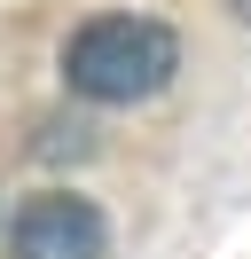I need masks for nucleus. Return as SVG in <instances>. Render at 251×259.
Listing matches in <instances>:
<instances>
[{"mask_svg":"<svg viewBox=\"0 0 251 259\" xmlns=\"http://www.w3.org/2000/svg\"><path fill=\"white\" fill-rule=\"evenodd\" d=\"M181 71V39L157 16H94L63 48V79L87 102H149Z\"/></svg>","mask_w":251,"mask_h":259,"instance_id":"f257e3e1","label":"nucleus"},{"mask_svg":"<svg viewBox=\"0 0 251 259\" xmlns=\"http://www.w3.org/2000/svg\"><path fill=\"white\" fill-rule=\"evenodd\" d=\"M228 8H235V16H243V24H251V0H228Z\"/></svg>","mask_w":251,"mask_h":259,"instance_id":"7ed1b4c3","label":"nucleus"},{"mask_svg":"<svg viewBox=\"0 0 251 259\" xmlns=\"http://www.w3.org/2000/svg\"><path fill=\"white\" fill-rule=\"evenodd\" d=\"M102 243H110L102 212L87 196H71V189L24 196V212L8 228V259H102Z\"/></svg>","mask_w":251,"mask_h":259,"instance_id":"f03ea898","label":"nucleus"}]
</instances>
